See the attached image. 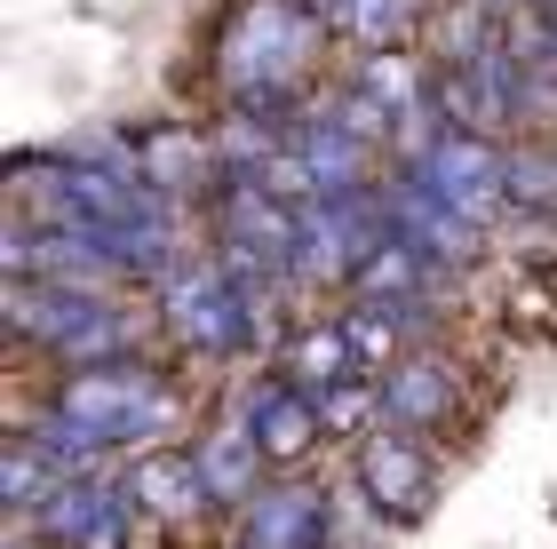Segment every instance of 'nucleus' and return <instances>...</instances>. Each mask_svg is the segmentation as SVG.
<instances>
[{
  "label": "nucleus",
  "mask_w": 557,
  "mask_h": 549,
  "mask_svg": "<svg viewBox=\"0 0 557 549\" xmlns=\"http://www.w3.org/2000/svg\"><path fill=\"white\" fill-rule=\"evenodd\" d=\"M326 24L311 0H239L232 24L215 40V80L232 96V112H256V120H287L319 80V57H326Z\"/></svg>",
  "instance_id": "nucleus-1"
},
{
  "label": "nucleus",
  "mask_w": 557,
  "mask_h": 549,
  "mask_svg": "<svg viewBox=\"0 0 557 549\" xmlns=\"http://www.w3.org/2000/svg\"><path fill=\"white\" fill-rule=\"evenodd\" d=\"M9 335L33 351H57L64 366H104L128 359V311L104 287H64V279H16L9 287Z\"/></svg>",
  "instance_id": "nucleus-2"
},
{
  "label": "nucleus",
  "mask_w": 557,
  "mask_h": 549,
  "mask_svg": "<svg viewBox=\"0 0 557 549\" xmlns=\"http://www.w3.org/2000/svg\"><path fill=\"white\" fill-rule=\"evenodd\" d=\"M57 414L96 431L104 446H136V438H160L175 422V390L144 359H104V366H72L57 383Z\"/></svg>",
  "instance_id": "nucleus-3"
},
{
  "label": "nucleus",
  "mask_w": 557,
  "mask_h": 549,
  "mask_svg": "<svg viewBox=\"0 0 557 549\" xmlns=\"http://www.w3.org/2000/svg\"><path fill=\"white\" fill-rule=\"evenodd\" d=\"M160 311H168V335L199 359H232L256 342V303L232 287L223 263H175L160 287Z\"/></svg>",
  "instance_id": "nucleus-4"
},
{
  "label": "nucleus",
  "mask_w": 557,
  "mask_h": 549,
  "mask_svg": "<svg viewBox=\"0 0 557 549\" xmlns=\"http://www.w3.org/2000/svg\"><path fill=\"white\" fill-rule=\"evenodd\" d=\"M391 239V215H383V184L374 191H350V199H311L302 208V247H295V279H335L350 287L359 279V263L374 247Z\"/></svg>",
  "instance_id": "nucleus-5"
},
{
  "label": "nucleus",
  "mask_w": 557,
  "mask_h": 549,
  "mask_svg": "<svg viewBox=\"0 0 557 549\" xmlns=\"http://www.w3.org/2000/svg\"><path fill=\"white\" fill-rule=\"evenodd\" d=\"M430 184H438V199L454 215H470L478 232L510 208V152H502L494 136H470V128H438V144L414 160Z\"/></svg>",
  "instance_id": "nucleus-6"
},
{
  "label": "nucleus",
  "mask_w": 557,
  "mask_h": 549,
  "mask_svg": "<svg viewBox=\"0 0 557 549\" xmlns=\"http://www.w3.org/2000/svg\"><path fill=\"white\" fill-rule=\"evenodd\" d=\"M359 494L391 526H422L430 502H438V462L422 454V438L374 422V438H359Z\"/></svg>",
  "instance_id": "nucleus-7"
},
{
  "label": "nucleus",
  "mask_w": 557,
  "mask_h": 549,
  "mask_svg": "<svg viewBox=\"0 0 557 549\" xmlns=\"http://www.w3.org/2000/svg\"><path fill=\"white\" fill-rule=\"evenodd\" d=\"M128 526H136V502L128 486H104V478H64L48 502L33 510V534L48 549H128Z\"/></svg>",
  "instance_id": "nucleus-8"
},
{
  "label": "nucleus",
  "mask_w": 557,
  "mask_h": 549,
  "mask_svg": "<svg viewBox=\"0 0 557 549\" xmlns=\"http://www.w3.org/2000/svg\"><path fill=\"white\" fill-rule=\"evenodd\" d=\"M383 215H391V232H407L430 263H470L478 255V223L454 215L446 199H438V184H430L414 160H398L391 176H383Z\"/></svg>",
  "instance_id": "nucleus-9"
},
{
  "label": "nucleus",
  "mask_w": 557,
  "mask_h": 549,
  "mask_svg": "<svg viewBox=\"0 0 557 549\" xmlns=\"http://www.w3.org/2000/svg\"><path fill=\"white\" fill-rule=\"evenodd\" d=\"M454 407H462V366L438 359V351H407L398 366H383V422L407 438L446 431Z\"/></svg>",
  "instance_id": "nucleus-10"
},
{
  "label": "nucleus",
  "mask_w": 557,
  "mask_h": 549,
  "mask_svg": "<svg viewBox=\"0 0 557 549\" xmlns=\"http://www.w3.org/2000/svg\"><path fill=\"white\" fill-rule=\"evenodd\" d=\"M120 486H128V502H136L144 517H160V526H191V517H208V510H215L208 470H199L191 446H144Z\"/></svg>",
  "instance_id": "nucleus-11"
},
{
  "label": "nucleus",
  "mask_w": 557,
  "mask_h": 549,
  "mask_svg": "<svg viewBox=\"0 0 557 549\" xmlns=\"http://www.w3.org/2000/svg\"><path fill=\"white\" fill-rule=\"evenodd\" d=\"M287 144H295V160L311 167L319 199H350V191H374V160H383V144H367L359 128H343L335 112H302Z\"/></svg>",
  "instance_id": "nucleus-12"
},
{
  "label": "nucleus",
  "mask_w": 557,
  "mask_h": 549,
  "mask_svg": "<svg viewBox=\"0 0 557 549\" xmlns=\"http://www.w3.org/2000/svg\"><path fill=\"white\" fill-rule=\"evenodd\" d=\"M247 431H256V446L271 454V470H295V462L326 438V422H319V398L278 374V383H256V390H247Z\"/></svg>",
  "instance_id": "nucleus-13"
},
{
  "label": "nucleus",
  "mask_w": 557,
  "mask_h": 549,
  "mask_svg": "<svg viewBox=\"0 0 557 549\" xmlns=\"http://www.w3.org/2000/svg\"><path fill=\"white\" fill-rule=\"evenodd\" d=\"M239 549H326V494L319 486H263L247 502Z\"/></svg>",
  "instance_id": "nucleus-14"
},
{
  "label": "nucleus",
  "mask_w": 557,
  "mask_h": 549,
  "mask_svg": "<svg viewBox=\"0 0 557 549\" xmlns=\"http://www.w3.org/2000/svg\"><path fill=\"white\" fill-rule=\"evenodd\" d=\"M199 454V470H208V494H215V510H247L263 494V470H271V454L256 446V431H247V422H223V431H208L191 446Z\"/></svg>",
  "instance_id": "nucleus-15"
},
{
  "label": "nucleus",
  "mask_w": 557,
  "mask_h": 549,
  "mask_svg": "<svg viewBox=\"0 0 557 549\" xmlns=\"http://www.w3.org/2000/svg\"><path fill=\"white\" fill-rule=\"evenodd\" d=\"M278 374H287V383H302L311 398L343 390V383H367V366H359V351H350L343 319H319V327H302V335L287 342V359H278Z\"/></svg>",
  "instance_id": "nucleus-16"
},
{
  "label": "nucleus",
  "mask_w": 557,
  "mask_h": 549,
  "mask_svg": "<svg viewBox=\"0 0 557 549\" xmlns=\"http://www.w3.org/2000/svg\"><path fill=\"white\" fill-rule=\"evenodd\" d=\"M359 303H422V287H430V255L407 239V232H391L374 255L359 263Z\"/></svg>",
  "instance_id": "nucleus-17"
},
{
  "label": "nucleus",
  "mask_w": 557,
  "mask_h": 549,
  "mask_svg": "<svg viewBox=\"0 0 557 549\" xmlns=\"http://www.w3.org/2000/svg\"><path fill=\"white\" fill-rule=\"evenodd\" d=\"M414 24H422V0H350L335 16V33H350L367 57H407Z\"/></svg>",
  "instance_id": "nucleus-18"
},
{
  "label": "nucleus",
  "mask_w": 557,
  "mask_h": 549,
  "mask_svg": "<svg viewBox=\"0 0 557 549\" xmlns=\"http://www.w3.org/2000/svg\"><path fill=\"white\" fill-rule=\"evenodd\" d=\"M64 478H72V470H64L57 454H48V446H40L33 431H24V438L9 446V462H0V502L33 517V510H40V502H48V494H57Z\"/></svg>",
  "instance_id": "nucleus-19"
},
{
  "label": "nucleus",
  "mask_w": 557,
  "mask_h": 549,
  "mask_svg": "<svg viewBox=\"0 0 557 549\" xmlns=\"http://www.w3.org/2000/svg\"><path fill=\"white\" fill-rule=\"evenodd\" d=\"M510 208L557 215V144H518L510 152Z\"/></svg>",
  "instance_id": "nucleus-20"
},
{
  "label": "nucleus",
  "mask_w": 557,
  "mask_h": 549,
  "mask_svg": "<svg viewBox=\"0 0 557 549\" xmlns=\"http://www.w3.org/2000/svg\"><path fill=\"white\" fill-rule=\"evenodd\" d=\"M319 422H326V438H374L367 422H383V383H343V390H326V398H319Z\"/></svg>",
  "instance_id": "nucleus-21"
}]
</instances>
